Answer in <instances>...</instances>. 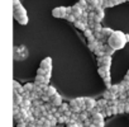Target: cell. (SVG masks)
Listing matches in <instances>:
<instances>
[{"label":"cell","mask_w":129,"mask_h":127,"mask_svg":"<svg viewBox=\"0 0 129 127\" xmlns=\"http://www.w3.org/2000/svg\"><path fill=\"white\" fill-rule=\"evenodd\" d=\"M51 103L53 104V105H56V107H59L63 102H62V97L58 94V93H56L54 95H52L51 97Z\"/></svg>","instance_id":"9"},{"label":"cell","mask_w":129,"mask_h":127,"mask_svg":"<svg viewBox=\"0 0 129 127\" xmlns=\"http://www.w3.org/2000/svg\"><path fill=\"white\" fill-rule=\"evenodd\" d=\"M75 100H76V103L80 105V108H81V105H84V104H85V98L79 97V98H75Z\"/></svg>","instance_id":"28"},{"label":"cell","mask_w":129,"mask_h":127,"mask_svg":"<svg viewBox=\"0 0 129 127\" xmlns=\"http://www.w3.org/2000/svg\"><path fill=\"white\" fill-rule=\"evenodd\" d=\"M85 103H86V111L87 112H91L98 105V100H95L94 98H90V97H85Z\"/></svg>","instance_id":"5"},{"label":"cell","mask_w":129,"mask_h":127,"mask_svg":"<svg viewBox=\"0 0 129 127\" xmlns=\"http://www.w3.org/2000/svg\"><path fill=\"white\" fill-rule=\"evenodd\" d=\"M98 73H99V75L101 76V79H104L105 76L110 75V66H99Z\"/></svg>","instance_id":"8"},{"label":"cell","mask_w":129,"mask_h":127,"mask_svg":"<svg viewBox=\"0 0 129 127\" xmlns=\"http://www.w3.org/2000/svg\"><path fill=\"white\" fill-rule=\"evenodd\" d=\"M41 95H42V94H39V93H37V92H34V90H33V92L30 93V99H32V100L38 99V98H41Z\"/></svg>","instance_id":"26"},{"label":"cell","mask_w":129,"mask_h":127,"mask_svg":"<svg viewBox=\"0 0 129 127\" xmlns=\"http://www.w3.org/2000/svg\"><path fill=\"white\" fill-rule=\"evenodd\" d=\"M125 34H126V41L129 42V33H125Z\"/></svg>","instance_id":"42"},{"label":"cell","mask_w":129,"mask_h":127,"mask_svg":"<svg viewBox=\"0 0 129 127\" xmlns=\"http://www.w3.org/2000/svg\"><path fill=\"white\" fill-rule=\"evenodd\" d=\"M74 24H75V27H76L77 29H80V31H82V32L87 28V23H84L81 19H76Z\"/></svg>","instance_id":"11"},{"label":"cell","mask_w":129,"mask_h":127,"mask_svg":"<svg viewBox=\"0 0 129 127\" xmlns=\"http://www.w3.org/2000/svg\"><path fill=\"white\" fill-rule=\"evenodd\" d=\"M110 80H111V75H108V76H105V78L103 79V81L105 83V85H106V84H110Z\"/></svg>","instance_id":"36"},{"label":"cell","mask_w":129,"mask_h":127,"mask_svg":"<svg viewBox=\"0 0 129 127\" xmlns=\"http://www.w3.org/2000/svg\"><path fill=\"white\" fill-rule=\"evenodd\" d=\"M37 75H46V70L42 69V68H39V69L37 70Z\"/></svg>","instance_id":"40"},{"label":"cell","mask_w":129,"mask_h":127,"mask_svg":"<svg viewBox=\"0 0 129 127\" xmlns=\"http://www.w3.org/2000/svg\"><path fill=\"white\" fill-rule=\"evenodd\" d=\"M43 127H52V126H47V124H43Z\"/></svg>","instance_id":"45"},{"label":"cell","mask_w":129,"mask_h":127,"mask_svg":"<svg viewBox=\"0 0 129 127\" xmlns=\"http://www.w3.org/2000/svg\"><path fill=\"white\" fill-rule=\"evenodd\" d=\"M111 111H113V116H115V114H119L118 105H113V107H111Z\"/></svg>","instance_id":"38"},{"label":"cell","mask_w":129,"mask_h":127,"mask_svg":"<svg viewBox=\"0 0 129 127\" xmlns=\"http://www.w3.org/2000/svg\"><path fill=\"white\" fill-rule=\"evenodd\" d=\"M30 93H32V92H24V93L22 94L23 99H28V98H30Z\"/></svg>","instance_id":"37"},{"label":"cell","mask_w":129,"mask_h":127,"mask_svg":"<svg viewBox=\"0 0 129 127\" xmlns=\"http://www.w3.org/2000/svg\"><path fill=\"white\" fill-rule=\"evenodd\" d=\"M15 20H17L19 24H22V26H25V24H28V15L18 17V18H15Z\"/></svg>","instance_id":"16"},{"label":"cell","mask_w":129,"mask_h":127,"mask_svg":"<svg viewBox=\"0 0 129 127\" xmlns=\"http://www.w3.org/2000/svg\"><path fill=\"white\" fill-rule=\"evenodd\" d=\"M44 102L41 99V98H38V99H34L33 100V107H36V108H38V107H41L42 104H43Z\"/></svg>","instance_id":"24"},{"label":"cell","mask_w":129,"mask_h":127,"mask_svg":"<svg viewBox=\"0 0 129 127\" xmlns=\"http://www.w3.org/2000/svg\"><path fill=\"white\" fill-rule=\"evenodd\" d=\"M20 105L19 104H15V103H13V114H17V113H19L20 112Z\"/></svg>","instance_id":"25"},{"label":"cell","mask_w":129,"mask_h":127,"mask_svg":"<svg viewBox=\"0 0 129 127\" xmlns=\"http://www.w3.org/2000/svg\"><path fill=\"white\" fill-rule=\"evenodd\" d=\"M101 32H103V34H104V37H105V38L108 39V38H109V37H110V36L113 34V32H114V31H113L111 28H109V27H104Z\"/></svg>","instance_id":"15"},{"label":"cell","mask_w":129,"mask_h":127,"mask_svg":"<svg viewBox=\"0 0 129 127\" xmlns=\"http://www.w3.org/2000/svg\"><path fill=\"white\" fill-rule=\"evenodd\" d=\"M98 107H100L101 109H104L105 107H108V100H106L105 98L99 99V100H98Z\"/></svg>","instance_id":"20"},{"label":"cell","mask_w":129,"mask_h":127,"mask_svg":"<svg viewBox=\"0 0 129 127\" xmlns=\"http://www.w3.org/2000/svg\"><path fill=\"white\" fill-rule=\"evenodd\" d=\"M98 65L99 66H111V56L110 55H104L98 57Z\"/></svg>","instance_id":"3"},{"label":"cell","mask_w":129,"mask_h":127,"mask_svg":"<svg viewBox=\"0 0 129 127\" xmlns=\"http://www.w3.org/2000/svg\"><path fill=\"white\" fill-rule=\"evenodd\" d=\"M92 123L95 126H98V127H104L105 126V121L104 119H101V121H92Z\"/></svg>","instance_id":"29"},{"label":"cell","mask_w":129,"mask_h":127,"mask_svg":"<svg viewBox=\"0 0 129 127\" xmlns=\"http://www.w3.org/2000/svg\"><path fill=\"white\" fill-rule=\"evenodd\" d=\"M82 13H84V9H82V7H81L79 3L75 4L74 7H71V14H74V15L76 17V19H81Z\"/></svg>","instance_id":"4"},{"label":"cell","mask_w":129,"mask_h":127,"mask_svg":"<svg viewBox=\"0 0 129 127\" xmlns=\"http://www.w3.org/2000/svg\"><path fill=\"white\" fill-rule=\"evenodd\" d=\"M23 87H24V90L25 92H33L34 90V83H27Z\"/></svg>","instance_id":"21"},{"label":"cell","mask_w":129,"mask_h":127,"mask_svg":"<svg viewBox=\"0 0 129 127\" xmlns=\"http://www.w3.org/2000/svg\"><path fill=\"white\" fill-rule=\"evenodd\" d=\"M70 109H71L72 112H75V113H80V112H81V108H80V105L76 103L75 99L70 100Z\"/></svg>","instance_id":"12"},{"label":"cell","mask_w":129,"mask_h":127,"mask_svg":"<svg viewBox=\"0 0 129 127\" xmlns=\"http://www.w3.org/2000/svg\"><path fill=\"white\" fill-rule=\"evenodd\" d=\"M118 111H119V114L125 113V102H124V100H120V99H119V103H118Z\"/></svg>","instance_id":"18"},{"label":"cell","mask_w":129,"mask_h":127,"mask_svg":"<svg viewBox=\"0 0 129 127\" xmlns=\"http://www.w3.org/2000/svg\"><path fill=\"white\" fill-rule=\"evenodd\" d=\"M70 109V103H62L59 107H58V111L61 112V113H64L66 111H69Z\"/></svg>","instance_id":"19"},{"label":"cell","mask_w":129,"mask_h":127,"mask_svg":"<svg viewBox=\"0 0 129 127\" xmlns=\"http://www.w3.org/2000/svg\"><path fill=\"white\" fill-rule=\"evenodd\" d=\"M94 53L98 56V57H100V56H104L105 55V51H104V46L103 47H99V48H96L95 51H94Z\"/></svg>","instance_id":"22"},{"label":"cell","mask_w":129,"mask_h":127,"mask_svg":"<svg viewBox=\"0 0 129 127\" xmlns=\"http://www.w3.org/2000/svg\"><path fill=\"white\" fill-rule=\"evenodd\" d=\"M23 102V97L22 94H19L18 92H13V103L15 104H20Z\"/></svg>","instance_id":"13"},{"label":"cell","mask_w":129,"mask_h":127,"mask_svg":"<svg viewBox=\"0 0 129 127\" xmlns=\"http://www.w3.org/2000/svg\"><path fill=\"white\" fill-rule=\"evenodd\" d=\"M89 127H98V126H95V124L92 123V124H91V126H89Z\"/></svg>","instance_id":"44"},{"label":"cell","mask_w":129,"mask_h":127,"mask_svg":"<svg viewBox=\"0 0 129 127\" xmlns=\"http://www.w3.org/2000/svg\"><path fill=\"white\" fill-rule=\"evenodd\" d=\"M57 119H58V123H61V124H62V123H66V117H64V114H62V116L58 117Z\"/></svg>","instance_id":"34"},{"label":"cell","mask_w":129,"mask_h":127,"mask_svg":"<svg viewBox=\"0 0 129 127\" xmlns=\"http://www.w3.org/2000/svg\"><path fill=\"white\" fill-rule=\"evenodd\" d=\"M49 121H51V126H52V127H56V126H57V123H58V119H57L56 117H53V118H52V119H49Z\"/></svg>","instance_id":"35"},{"label":"cell","mask_w":129,"mask_h":127,"mask_svg":"<svg viewBox=\"0 0 129 127\" xmlns=\"http://www.w3.org/2000/svg\"><path fill=\"white\" fill-rule=\"evenodd\" d=\"M103 26H101V23H95V27H94V31H99V32H101L103 31Z\"/></svg>","instance_id":"33"},{"label":"cell","mask_w":129,"mask_h":127,"mask_svg":"<svg viewBox=\"0 0 129 127\" xmlns=\"http://www.w3.org/2000/svg\"><path fill=\"white\" fill-rule=\"evenodd\" d=\"M41 99L46 103V102H51V97L48 95V94H46V93H42V95H41Z\"/></svg>","instance_id":"27"},{"label":"cell","mask_w":129,"mask_h":127,"mask_svg":"<svg viewBox=\"0 0 129 127\" xmlns=\"http://www.w3.org/2000/svg\"><path fill=\"white\" fill-rule=\"evenodd\" d=\"M19 5H22L20 0H13V8H17V7H19Z\"/></svg>","instance_id":"39"},{"label":"cell","mask_w":129,"mask_h":127,"mask_svg":"<svg viewBox=\"0 0 129 127\" xmlns=\"http://www.w3.org/2000/svg\"><path fill=\"white\" fill-rule=\"evenodd\" d=\"M125 93H126V95H128V98H129V88L126 89V92H125Z\"/></svg>","instance_id":"43"},{"label":"cell","mask_w":129,"mask_h":127,"mask_svg":"<svg viewBox=\"0 0 129 127\" xmlns=\"http://www.w3.org/2000/svg\"><path fill=\"white\" fill-rule=\"evenodd\" d=\"M13 15H14V19L18 18V17H23V15H27V10L23 5H19L17 8H13Z\"/></svg>","instance_id":"6"},{"label":"cell","mask_w":129,"mask_h":127,"mask_svg":"<svg viewBox=\"0 0 129 127\" xmlns=\"http://www.w3.org/2000/svg\"><path fill=\"white\" fill-rule=\"evenodd\" d=\"M103 98H105L106 100H110V99H118V94L111 93L109 89H106V90L103 93Z\"/></svg>","instance_id":"10"},{"label":"cell","mask_w":129,"mask_h":127,"mask_svg":"<svg viewBox=\"0 0 129 127\" xmlns=\"http://www.w3.org/2000/svg\"><path fill=\"white\" fill-rule=\"evenodd\" d=\"M28 127H37L36 126V122H29L28 123Z\"/></svg>","instance_id":"41"},{"label":"cell","mask_w":129,"mask_h":127,"mask_svg":"<svg viewBox=\"0 0 129 127\" xmlns=\"http://www.w3.org/2000/svg\"><path fill=\"white\" fill-rule=\"evenodd\" d=\"M52 15L54 18H66L67 15V7H57L52 10Z\"/></svg>","instance_id":"2"},{"label":"cell","mask_w":129,"mask_h":127,"mask_svg":"<svg viewBox=\"0 0 129 127\" xmlns=\"http://www.w3.org/2000/svg\"><path fill=\"white\" fill-rule=\"evenodd\" d=\"M44 93H46V94H48L49 97H52V95H54V94L57 93V90H56V88H54V87L48 85V87H47V89L44 90Z\"/></svg>","instance_id":"17"},{"label":"cell","mask_w":129,"mask_h":127,"mask_svg":"<svg viewBox=\"0 0 129 127\" xmlns=\"http://www.w3.org/2000/svg\"><path fill=\"white\" fill-rule=\"evenodd\" d=\"M104 51H105V53H106V55H110V56H111V55H114V52H115L116 50H115V48H113L109 43H106V45H104Z\"/></svg>","instance_id":"14"},{"label":"cell","mask_w":129,"mask_h":127,"mask_svg":"<svg viewBox=\"0 0 129 127\" xmlns=\"http://www.w3.org/2000/svg\"><path fill=\"white\" fill-rule=\"evenodd\" d=\"M92 124V118H87V119H85L84 121V127H89V126H91Z\"/></svg>","instance_id":"31"},{"label":"cell","mask_w":129,"mask_h":127,"mask_svg":"<svg viewBox=\"0 0 129 127\" xmlns=\"http://www.w3.org/2000/svg\"><path fill=\"white\" fill-rule=\"evenodd\" d=\"M22 87H23V85H20L17 80H14V81H13V90H18V89H19V88H22Z\"/></svg>","instance_id":"32"},{"label":"cell","mask_w":129,"mask_h":127,"mask_svg":"<svg viewBox=\"0 0 129 127\" xmlns=\"http://www.w3.org/2000/svg\"><path fill=\"white\" fill-rule=\"evenodd\" d=\"M66 19H67L69 22H71V23H75V20H76V17H75L74 14H67V15H66Z\"/></svg>","instance_id":"30"},{"label":"cell","mask_w":129,"mask_h":127,"mask_svg":"<svg viewBox=\"0 0 129 127\" xmlns=\"http://www.w3.org/2000/svg\"><path fill=\"white\" fill-rule=\"evenodd\" d=\"M126 42H128L126 41V34L123 33L121 31H114L113 34L108 38V43L113 48H115L116 51L118 50H121L126 45Z\"/></svg>","instance_id":"1"},{"label":"cell","mask_w":129,"mask_h":127,"mask_svg":"<svg viewBox=\"0 0 129 127\" xmlns=\"http://www.w3.org/2000/svg\"><path fill=\"white\" fill-rule=\"evenodd\" d=\"M111 93H115V94H118L119 93V90H120V88H119V84H113L111 85V88L109 89Z\"/></svg>","instance_id":"23"},{"label":"cell","mask_w":129,"mask_h":127,"mask_svg":"<svg viewBox=\"0 0 129 127\" xmlns=\"http://www.w3.org/2000/svg\"><path fill=\"white\" fill-rule=\"evenodd\" d=\"M39 68L44 69V70H52V58L51 57H46L42 60Z\"/></svg>","instance_id":"7"}]
</instances>
